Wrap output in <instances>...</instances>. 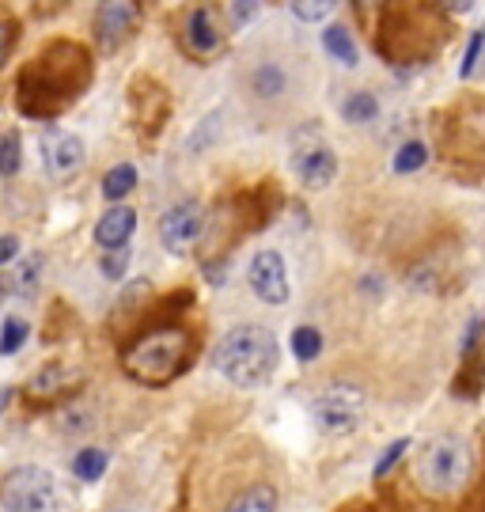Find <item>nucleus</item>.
I'll return each instance as SVG.
<instances>
[{
    "instance_id": "9",
    "label": "nucleus",
    "mask_w": 485,
    "mask_h": 512,
    "mask_svg": "<svg viewBox=\"0 0 485 512\" xmlns=\"http://www.w3.org/2000/svg\"><path fill=\"white\" fill-rule=\"evenodd\" d=\"M38 148H42V167H46L54 179H69V175H76L80 164H84V141H80L76 133H69V129H57V126L46 129Z\"/></svg>"
},
{
    "instance_id": "21",
    "label": "nucleus",
    "mask_w": 485,
    "mask_h": 512,
    "mask_svg": "<svg viewBox=\"0 0 485 512\" xmlns=\"http://www.w3.org/2000/svg\"><path fill=\"white\" fill-rule=\"evenodd\" d=\"M425 160H429V148L421 145V141H406V145L395 152V175H410V171H421L425 167Z\"/></svg>"
},
{
    "instance_id": "27",
    "label": "nucleus",
    "mask_w": 485,
    "mask_h": 512,
    "mask_svg": "<svg viewBox=\"0 0 485 512\" xmlns=\"http://www.w3.org/2000/svg\"><path fill=\"white\" fill-rule=\"evenodd\" d=\"M38 274H42V258L38 255H31L23 266H19V274H16V289L23 296H31L35 293V285H38Z\"/></svg>"
},
{
    "instance_id": "1",
    "label": "nucleus",
    "mask_w": 485,
    "mask_h": 512,
    "mask_svg": "<svg viewBox=\"0 0 485 512\" xmlns=\"http://www.w3.org/2000/svg\"><path fill=\"white\" fill-rule=\"evenodd\" d=\"M91 61L80 46L57 42L19 76V110L31 118H54L88 88Z\"/></svg>"
},
{
    "instance_id": "20",
    "label": "nucleus",
    "mask_w": 485,
    "mask_h": 512,
    "mask_svg": "<svg viewBox=\"0 0 485 512\" xmlns=\"http://www.w3.org/2000/svg\"><path fill=\"white\" fill-rule=\"evenodd\" d=\"M376 114H379V103H376V95L372 92L349 95V99H345V107H342L345 122H372Z\"/></svg>"
},
{
    "instance_id": "3",
    "label": "nucleus",
    "mask_w": 485,
    "mask_h": 512,
    "mask_svg": "<svg viewBox=\"0 0 485 512\" xmlns=\"http://www.w3.org/2000/svg\"><path fill=\"white\" fill-rule=\"evenodd\" d=\"M190 361V334L182 327H160L141 334L122 357V368L137 384L163 387L179 376Z\"/></svg>"
},
{
    "instance_id": "32",
    "label": "nucleus",
    "mask_w": 485,
    "mask_h": 512,
    "mask_svg": "<svg viewBox=\"0 0 485 512\" xmlns=\"http://www.w3.org/2000/svg\"><path fill=\"white\" fill-rule=\"evenodd\" d=\"M19 255V239L16 236H0V266L12 262Z\"/></svg>"
},
{
    "instance_id": "16",
    "label": "nucleus",
    "mask_w": 485,
    "mask_h": 512,
    "mask_svg": "<svg viewBox=\"0 0 485 512\" xmlns=\"http://www.w3.org/2000/svg\"><path fill=\"white\" fill-rule=\"evenodd\" d=\"M133 186H137V167L133 164L110 167L107 179H103V198H107V202H122Z\"/></svg>"
},
{
    "instance_id": "18",
    "label": "nucleus",
    "mask_w": 485,
    "mask_h": 512,
    "mask_svg": "<svg viewBox=\"0 0 485 512\" xmlns=\"http://www.w3.org/2000/svg\"><path fill=\"white\" fill-rule=\"evenodd\" d=\"M103 471H107V452H99V448H84L72 459V475L80 482H95V478H103Z\"/></svg>"
},
{
    "instance_id": "33",
    "label": "nucleus",
    "mask_w": 485,
    "mask_h": 512,
    "mask_svg": "<svg viewBox=\"0 0 485 512\" xmlns=\"http://www.w3.org/2000/svg\"><path fill=\"white\" fill-rule=\"evenodd\" d=\"M440 4H444L448 12H470V4H474V0H440Z\"/></svg>"
},
{
    "instance_id": "36",
    "label": "nucleus",
    "mask_w": 485,
    "mask_h": 512,
    "mask_svg": "<svg viewBox=\"0 0 485 512\" xmlns=\"http://www.w3.org/2000/svg\"><path fill=\"white\" fill-rule=\"evenodd\" d=\"M372 4H379V0H357V8H372Z\"/></svg>"
},
{
    "instance_id": "19",
    "label": "nucleus",
    "mask_w": 485,
    "mask_h": 512,
    "mask_svg": "<svg viewBox=\"0 0 485 512\" xmlns=\"http://www.w3.org/2000/svg\"><path fill=\"white\" fill-rule=\"evenodd\" d=\"M292 353H296V361H315L323 353V334L315 327H296L292 330Z\"/></svg>"
},
{
    "instance_id": "35",
    "label": "nucleus",
    "mask_w": 485,
    "mask_h": 512,
    "mask_svg": "<svg viewBox=\"0 0 485 512\" xmlns=\"http://www.w3.org/2000/svg\"><path fill=\"white\" fill-rule=\"evenodd\" d=\"M8 293H12V281H8V277H0V308H4V300H8Z\"/></svg>"
},
{
    "instance_id": "22",
    "label": "nucleus",
    "mask_w": 485,
    "mask_h": 512,
    "mask_svg": "<svg viewBox=\"0 0 485 512\" xmlns=\"http://www.w3.org/2000/svg\"><path fill=\"white\" fill-rule=\"evenodd\" d=\"M27 330L31 327H27L23 319H16V315H12V319H4V323H0V353H4V357H12V353L27 342Z\"/></svg>"
},
{
    "instance_id": "13",
    "label": "nucleus",
    "mask_w": 485,
    "mask_h": 512,
    "mask_svg": "<svg viewBox=\"0 0 485 512\" xmlns=\"http://www.w3.org/2000/svg\"><path fill=\"white\" fill-rule=\"evenodd\" d=\"M133 228H137V213H133L129 205L114 202V209H107V213L99 217V224H95V243H99L103 251L126 247L129 236H133Z\"/></svg>"
},
{
    "instance_id": "24",
    "label": "nucleus",
    "mask_w": 485,
    "mask_h": 512,
    "mask_svg": "<svg viewBox=\"0 0 485 512\" xmlns=\"http://www.w3.org/2000/svg\"><path fill=\"white\" fill-rule=\"evenodd\" d=\"M334 4L338 0H292V16L304 19V23H319L334 12Z\"/></svg>"
},
{
    "instance_id": "30",
    "label": "nucleus",
    "mask_w": 485,
    "mask_h": 512,
    "mask_svg": "<svg viewBox=\"0 0 485 512\" xmlns=\"http://www.w3.org/2000/svg\"><path fill=\"white\" fill-rule=\"evenodd\" d=\"M254 12H258V0H235V4H232L235 27H247V23L254 19Z\"/></svg>"
},
{
    "instance_id": "6",
    "label": "nucleus",
    "mask_w": 485,
    "mask_h": 512,
    "mask_svg": "<svg viewBox=\"0 0 485 512\" xmlns=\"http://www.w3.org/2000/svg\"><path fill=\"white\" fill-rule=\"evenodd\" d=\"M311 418L323 433H349L364 418V391L353 384H330L315 395Z\"/></svg>"
},
{
    "instance_id": "4",
    "label": "nucleus",
    "mask_w": 485,
    "mask_h": 512,
    "mask_svg": "<svg viewBox=\"0 0 485 512\" xmlns=\"http://www.w3.org/2000/svg\"><path fill=\"white\" fill-rule=\"evenodd\" d=\"M470 471H474V456H470L467 440L459 437L429 440L421 448V459H417V482L436 497H448L455 490H463Z\"/></svg>"
},
{
    "instance_id": "2",
    "label": "nucleus",
    "mask_w": 485,
    "mask_h": 512,
    "mask_svg": "<svg viewBox=\"0 0 485 512\" xmlns=\"http://www.w3.org/2000/svg\"><path fill=\"white\" fill-rule=\"evenodd\" d=\"M213 368L235 387L270 384L277 372V338L258 323H239L216 342Z\"/></svg>"
},
{
    "instance_id": "26",
    "label": "nucleus",
    "mask_w": 485,
    "mask_h": 512,
    "mask_svg": "<svg viewBox=\"0 0 485 512\" xmlns=\"http://www.w3.org/2000/svg\"><path fill=\"white\" fill-rule=\"evenodd\" d=\"M254 88H258V95H281V88H285V73H281L277 65H262V69L254 73Z\"/></svg>"
},
{
    "instance_id": "29",
    "label": "nucleus",
    "mask_w": 485,
    "mask_h": 512,
    "mask_svg": "<svg viewBox=\"0 0 485 512\" xmlns=\"http://www.w3.org/2000/svg\"><path fill=\"white\" fill-rule=\"evenodd\" d=\"M482 54H485V35L478 31V35L470 38L467 57H463V69H459V73H463V80H467V76H474V69H478V57H482Z\"/></svg>"
},
{
    "instance_id": "11",
    "label": "nucleus",
    "mask_w": 485,
    "mask_h": 512,
    "mask_svg": "<svg viewBox=\"0 0 485 512\" xmlns=\"http://www.w3.org/2000/svg\"><path fill=\"white\" fill-rule=\"evenodd\" d=\"M292 171H296V179H300L307 190H323V186H330L334 175H338V156H334V148L311 145L292 156Z\"/></svg>"
},
{
    "instance_id": "10",
    "label": "nucleus",
    "mask_w": 485,
    "mask_h": 512,
    "mask_svg": "<svg viewBox=\"0 0 485 512\" xmlns=\"http://www.w3.org/2000/svg\"><path fill=\"white\" fill-rule=\"evenodd\" d=\"M247 281L258 300L266 304H288V270H285V258L277 251H258L251 258V270H247Z\"/></svg>"
},
{
    "instance_id": "12",
    "label": "nucleus",
    "mask_w": 485,
    "mask_h": 512,
    "mask_svg": "<svg viewBox=\"0 0 485 512\" xmlns=\"http://www.w3.org/2000/svg\"><path fill=\"white\" fill-rule=\"evenodd\" d=\"M182 38H186V46H190V54L198 57H209L220 50V16H216V8L209 4H198V8H190V16L182 23Z\"/></svg>"
},
{
    "instance_id": "34",
    "label": "nucleus",
    "mask_w": 485,
    "mask_h": 512,
    "mask_svg": "<svg viewBox=\"0 0 485 512\" xmlns=\"http://www.w3.org/2000/svg\"><path fill=\"white\" fill-rule=\"evenodd\" d=\"M8 403H12V387H0V414L8 410Z\"/></svg>"
},
{
    "instance_id": "7",
    "label": "nucleus",
    "mask_w": 485,
    "mask_h": 512,
    "mask_svg": "<svg viewBox=\"0 0 485 512\" xmlns=\"http://www.w3.org/2000/svg\"><path fill=\"white\" fill-rule=\"evenodd\" d=\"M141 12H144L141 0H99L95 4V23H91L95 42L107 54L118 50V46H126L129 38H133V31H137V23H141Z\"/></svg>"
},
{
    "instance_id": "28",
    "label": "nucleus",
    "mask_w": 485,
    "mask_h": 512,
    "mask_svg": "<svg viewBox=\"0 0 485 512\" xmlns=\"http://www.w3.org/2000/svg\"><path fill=\"white\" fill-rule=\"evenodd\" d=\"M406 448H410V440L402 437V440H395V444H391V448H387V452H383V456H379V463H376V478H387V471H391V467H395L398 459L406 456Z\"/></svg>"
},
{
    "instance_id": "14",
    "label": "nucleus",
    "mask_w": 485,
    "mask_h": 512,
    "mask_svg": "<svg viewBox=\"0 0 485 512\" xmlns=\"http://www.w3.org/2000/svg\"><path fill=\"white\" fill-rule=\"evenodd\" d=\"M482 387H485V357H474V353H467V368L455 376L451 391H455L459 399H474Z\"/></svg>"
},
{
    "instance_id": "5",
    "label": "nucleus",
    "mask_w": 485,
    "mask_h": 512,
    "mask_svg": "<svg viewBox=\"0 0 485 512\" xmlns=\"http://www.w3.org/2000/svg\"><path fill=\"white\" fill-rule=\"evenodd\" d=\"M4 512H57L61 494L46 467H19L0 486Z\"/></svg>"
},
{
    "instance_id": "8",
    "label": "nucleus",
    "mask_w": 485,
    "mask_h": 512,
    "mask_svg": "<svg viewBox=\"0 0 485 512\" xmlns=\"http://www.w3.org/2000/svg\"><path fill=\"white\" fill-rule=\"evenodd\" d=\"M201 228H205V209L198 202L171 205L160 220V243L171 255H190L198 247Z\"/></svg>"
},
{
    "instance_id": "25",
    "label": "nucleus",
    "mask_w": 485,
    "mask_h": 512,
    "mask_svg": "<svg viewBox=\"0 0 485 512\" xmlns=\"http://www.w3.org/2000/svg\"><path fill=\"white\" fill-rule=\"evenodd\" d=\"M99 270H103V277H110V281L126 277V270H129V247H110L107 255L99 258Z\"/></svg>"
},
{
    "instance_id": "23",
    "label": "nucleus",
    "mask_w": 485,
    "mask_h": 512,
    "mask_svg": "<svg viewBox=\"0 0 485 512\" xmlns=\"http://www.w3.org/2000/svg\"><path fill=\"white\" fill-rule=\"evenodd\" d=\"M19 164H23V148H19L16 133H4L0 137V175H19Z\"/></svg>"
},
{
    "instance_id": "31",
    "label": "nucleus",
    "mask_w": 485,
    "mask_h": 512,
    "mask_svg": "<svg viewBox=\"0 0 485 512\" xmlns=\"http://www.w3.org/2000/svg\"><path fill=\"white\" fill-rule=\"evenodd\" d=\"M12 42H16V27L12 23H0V65L12 54Z\"/></svg>"
},
{
    "instance_id": "17",
    "label": "nucleus",
    "mask_w": 485,
    "mask_h": 512,
    "mask_svg": "<svg viewBox=\"0 0 485 512\" xmlns=\"http://www.w3.org/2000/svg\"><path fill=\"white\" fill-rule=\"evenodd\" d=\"M228 512H277V490L273 486H254V490L235 497Z\"/></svg>"
},
{
    "instance_id": "15",
    "label": "nucleus",
    "mask_w": 485,
    "mask_h": 512,
    "mask_svg": "<svg viewBox=\"0 0 485 512\" xmlns=\"http://www.w3.org/2000/svg\"><path fill=\"white\" fill-rule=\"evenodd\" d=\"M323 46L334 61H342V65H357V42H353V35H349L345 27H326Z\"/></svg>"
}]
</instances>
